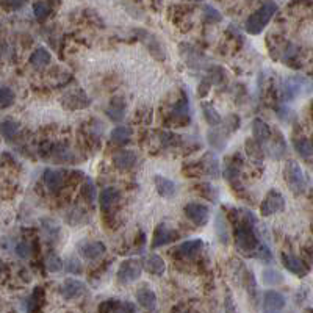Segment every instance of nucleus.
Returning <instances> with one entry per match:
<instances>
[{
    "mask_svg": "<svg viewBox=\"0 0 313 313\" xmlns=\"http://www.w3.org/2000/svg\"><path fill=\"white\" fill-rule=\"evenodd\" d=\"M200 194L205 196L210 200H216L218 199V191H216V188H213L210 185V183H202V185H200Z\"/></svg>",
    "mask_w": 313,
    "mask_h": 313,
    "instance_id": "obj_44",
    "label": "nucleus"
},
{
    "mask_svg": "<svg viewBox=\"0 0 313 313\" xmlns=\"http://www.w3.org/2000/svg\"><path fill=\"white\" fill-rule=\"evenodd\" d=\"M252 132H254V140L257 143H260V144L269 141V138H271V128L262 119H254V122H252Z\"/></svg>",
    "mask_w": 313,
    "mask_h": 313,
    "instance_id": "obj_22",
    "label": "nucleus"
},
{
    "mask_svg": "<svg viewBox=\"0 0 313 313\" xmlns=\"http://www.w3.org/2000/svg\"><path fill=\"white\" fill-rule=\"evenodd\" d=\"M202 110H204V118H205V121H207L212 127H216V125H219L221 122H223V119H221V115L218 113V110H215V107H212L210 103L204 102V103H202Z\"/></svg>",
    "mask_w": 313,
    "mask_h": 313,
    "instance_id": "obj_30",
    "label": "nucleus"
},
{
    "mask_svg": "<svg viewBox=\"0 0 313 313\" xmlns=\"http://www.w3.org/2000/svg\"><path fill=\"white\" fill-rule=\"evenodd\" d=\"M133 135V130L130 127H125V125H119L116 128H113V132H112V141L116 143V144H124L127 143L128 140L132 138Z\"/></svg>",
    "mask_w": 313,
    "mask_h": 313,
    "instance_id": "obj_28",
    "label": "nucleus"
},
{
    "mask_svg": "<svg viewBox=\"0 0 313 313\" xmlns=\"http://www.w3.org/2000/svg\"><path fill=\"white\" fill-rule=\"evenodd\" d=\"M155 188H157L158 194L163 196V197H174L176 193H177L176 183L171 179L163 177V176H157L155 177Z\"/></svg>",
    "mask_w": 313,
    "mask_h": 313,
    "instance_id": "obj_20",
    "label": "nucleus"
},
{
    "mask_svg": "<svg viewBox=\"0 0 313 313\" xmlns=\"http://www.w3.org/2000/svg\"><path fill=\"white\" fill-rule=\"evenodd\" d=\"M284 208H285V197L282 196V193L277 190H271L268 191L266 197L262 202L260 213L263 216H271L277 212H284Z\"/></svg>",
    "mask_w": 313,
    "mask_h": 313,
    "instance_id": "obj_5",
    "label": "nucleus"
},
{
    "mask_svg": "<svg viewBox=\"0 0 313 313\" xmlns=\"http://www.w3.org/2000/svg\"><path fill=\"white\" fill-rule=\"evenodd\" d=\"M202 166H204V172L213 176V177H219V164L216 157H213L212 154H207L202 160Z\"/></svg>",
    "mask_w": 313,
    "mask_h": 313,
    "instance_id": "obj_32",
    "label": "nucleus"
},
{
    "mask_svg": "<svg viewBox=\"0 0 313 313\" xmlns=\"http://www.w3.org/2000/svg\"><path fill=\"white\" fill-rule=\"evenodd\" d=\"M202 248H204V241L199 240V238H194V240H188L185 243H182L176 252L182 257H187V259H190V257H194Z\"/></svg>",
    "mask_w": 313,
    "mask_h": 313,
    "instance_id": "obj_23",
    "label": "nucleus"
},
{
    "mask_svg": "<svg viewBox=\"0 0 313 313\" xmlns=\"http://www.w3.org/2000/svg\"><path fill=\"white\" fill-rule=\"evenodd\" d=\"M63 266H64V269H66L67 272L76 274V275H77V274H82V271H83L82 263H80V260L77 259V257H69L66 262H63Z\"/></svg>",
    "mask_w": 313,
    "mask_h": 313,
    "instance_id": "obj_37",
    "label": "nucleus"
},
{
    "mask_svg": "<svg viewBox=\"0 0 313 313\" xmlns=\"http://www.w3.org/2000/svg\"><path fill=\"white\" fill-rule=\"evenodd\" d=\"M208 138H210V143L216 147V149H223V147L226 146V138L221 136L219 132H216V130H210Z\"/></svg>",
    "mask_w": 313,
    "mask_h": 313,
    "instance_id": "obj_43",
    "label": "nucleus"
},
{
    "mask_svg": "<svg viewBox=\"0 0 313 313\" xmlns=\"http://www.w3.org/2000/svg\"><path fill=\"white\" fill-rule=\"evenodd\" d=\"M13 102H14V93H13V89L8 88V86H2V88H0V107H2V108L10 107Z\"/></svg>",
    "mask_w": 313,
    "mask_h": 313,
    "instance_id": "obj_38",
    "label": "nucleus"
},
{
    "mask_svg": "<svg viewBox=\"0 0 313 313\" xmlns=\"http://www.w3.org/2000/svg\"><path fill=\"white\" fill-rule=\"evenodd\" d=\"M61 296L67 301L71 299H77L80 298L82 294L86 291V285L79 281V279H66L63 284H61Z\"/></svg>",
    "mask_w": 313,
    "mask_h": 313,
    "instance_id": "obj_9",
    "label": "nucleus"
},
{
    "mask_svg": "<svg viewBox=\"0 0 313 313\" xmlns=\"http://www.w3.org/2000/svg\"><path fill=\"white\" fill-rule=\"evenodd\" d=\"M282 263L285 265V268L290 272L299 275V277H302V275H305L308 272V266L304 263V260L299 259V257H296V255H293V254L284 252L282 254Z\"/></svg>",
    "mask_w": 313,
    "mask_h": 313,
    "instance_id": "obj_13",
    "label": "nucleus"
},
{
    "mask_svg": "<svg viewBox=\"0 0 313 313\" xmlns=\"http://www.w3.org/2000/svg\"><path fill=\"white\" fill-rule=\"evenodd\" d=\"M277 11V5L274 2H265L259 10H255L246 21V31L249 34H260L263 28L269 24L272 16Z\"/></svg>",
    "mask_w": 313,
    "mask_h": 313,
    "instance_id": "obj_2",
    "label": "nucleus"
},
{
    "mask_svg": "<svg viewBox=\"0 0 313 313\" xmlns=\"http://www.w3.org/2000/svg\"><path fill=\"white\" fill-rule=\"evenodd\" d=\"M136 34L140 36L141 43L147 47V50H149L157 60L163 61L164 58H166V53H164V50H163L160 41L155 38V36H154L152 33L146 31V30H136Z\"/></svg>",
    "mask_w": 313,
    "mask_h": 313,
    "instance_id": "obj_7",
    "label": "nucleus"
},
{
    "mask_svg": "<svg viewBox=\"0 0 313 313\" xmlns=\"http://www.w3.org/2000/svg\"><path fill=\"white\" fill-rule=\"evenodd\" d=\"M287 304L285 296L281 291L268 290L263 294V310L265 311H281Z\"/></svg>",
    "mask_w": 313,
    "mask_h": 313,
    "instance_id": "obj_8",
    "label": "nucleus"
},
{
    "mask_svg": "<svg viewBox=\"0 0 313 313\" xmlns=\"http://www.w3.org/2000/svg\"><path fill=\"white\" fill-rule=\"evenodd\" d=\"M185 215L191 221V223L197 227H204L208 219H210V208L204 204H197V202H191L185 207Z\"/></svg>",
    "mask_w": 313,
    "mask_h": 313,
    "instance_id": "obj_6",
    "label": "nucleus"
},
{
    "mask_svg": "<svg viewBox=\"0 0 313 313\" xmlns=\"http://www.w3.org/2000/svg\"><path fill=\"white\" fill-rule=\"evenodd\" d=\"M16 252H17V255L21 257V259H28V257L31 255V248L27 243H19L16 246Z\"/></svg>",
    "mask_w": 313,
    "mask_h": 313,
    "instance_id": "obj_45",
    "label": "nucleus"
},
{
    "mask_svg": "<svg viewBox=\"0 0 313 313\" xmlns=\"http://www.w3.org/2000/svg\"><path fill=\"white\" fill-rule=\"evenodd\" d=\"M82 193H83V196H85L86 200L94 202V200H96V196H97V193H96V187H94V182L91 180V179H86L85 185H83V188H82Z\"/></svg>",
    "mask_w": 313,
    "mask_h": 313,
    "instance_id": "obj_39",
    "label": "nucleus"
},
{
    "mask_svg": "<svg viewBox=\"0 0 313 313\" xmlns=\"http://www.w3.org/2000/svg\"><path fill=\"white\" fill-rule=\"evenodd\" d=\"M27 0H5V4L11 8V10H19L25 5Z\"/></svg>",
    "mask_w": 313,
    "mask_h": 313,
    "instance_id": "obj_46",
    "label": "nucleus"
},
{
    "mask_svg": "<svg viewBox=\"0 0 313 313\" xmlns=\"http://www.w3.org/2000/svg\"><path fill=\"white\" fill-rule=\"evenodd\" d=\"M144 266L151 274H157V275H161L164 272V269H166L164 260L157 254H151L149 257H147L146 262H144Z\"/></svg>",
    "mask_w": 313,
    "mask_h": 313,
    "instance_id": "obj_25",
    "label": "nucleus"
},
{
    "mask_svg": "<svg viewBox=\"0 0 313 313\" xmlns=\"http://www.w3.org/2000/svg\"><path fill=\"white\" fill-rule=\"evenodd\" d=\"M64 182V171L61 169H46L44 183L49 191H58Z\"/></svg>",
    "mask_w": 313,
    "mask_h": 313,
    "instance_id": "obj_16",
    "label": "nucleus"
},
{
    "mask_svg": "<svg viewBox=\"0 0 313 313\" xmlns=\"http://www.w3.org/2000/svg\"><path fill=\"white\" fill-rule=\"evenodd\" d=\"M188 112H190V110H188V100H187L185 96H183L182 100H179L176 108L172 110V118L176 121H179V122H187L190 119Z\"/></svg>",
    "mask_w": 313,
    "mask_h": 313,
    "instance_id": "obj_26",
    "label": "nucleus"
},
{
    "mask_svg": "<svg viewBox=\"0 0 313 313\" xmlns=\"http://www.w3.org/2000/svg\"><path fill=\"white\" fill-rule=\"evenodd\" d=\"M89 103H91V100L86 97V94L82 89L71 91V93H67L63 97V107L71 108V110H82V108H86Z\"/></svg>",
    "mask_w": 313,
    "mask_h": 313,
    "instance_id": "obj_12",
    "label": "nucleus"
},
{
    "mask_svg": "<svg viewBox=\"0 0 313 313\" xmlns=\"http://www.w3.org/2000/svg\"><path fill=\"white\" fill-rule=\"evenodd\" d=\"M119 199H121V191H119L118 188H115V187L105 188V190L100 193V197H99V200H100V208H102L103 212H108Z\"/></svg>",
    "mask_w": 313,
    "mask_h": 313,
    "instance_id": "obj_19",
    "label": "nucleus"
},
{
    "mask_svg": "<svg viewBox=\"0 0 313 313\" xmlns=\"http://www.w3.org/2000/svg\"><path fill=\"white\" fill-rule=\"evenodd\" d=\"M107 246L102 241H83L79 245V252L86 260H97L105 254Z\"/></svg>",
    "mask_w": 313,
    "mask_h": 313,
    "instance_id": "obj_10",
    "label": "nucleus"
},
{
    "mask_svg": "<svg viewBox=\"0 0 313 313\" xmlns=\"http://www.w3.org/2000/svg\"><path fill=\"white\" fill-rule=\"evenodd\" d=\"M285 151H287V144H285V140L282 138V135H279V140H274L271 147H269V154L272 158H282L285 155Z\"/></svg>",
    "mask_w": 313,
    "mask_h": 313,
    "instance_id": "obj_35",
    "label": "nucleus"
},
{
    "mask_svg": "<svg viewBox=\"0 0 313 313\" xmlns=\"http://www.w3.org/2000/svg\"><path fill=\"white\" fill-rule=\"evenodd\" d=\"M284 176H285V182H287L288 188L294 194H302L305 191V188H307V179H305L301 166L294 160L287 161L285 168H284Z\"/></svg>",
    "mask_w": 313,
    "mask_h": 313,
    "instance_id": "obj_3",
    "label": "nucleus"
},
{
    "mask_svg": "<svg viewBox=\"0 0 313 313\" xmlns=\"http://www.w3.org/2000/svg\"><path fill=\"white\" fill-rule=\"evenodd\" d=\"M50 11H52V5L46 2V0H40V2H36L33 5V14L38 21H44L50 14Z\"/></svg>",
    "mask_w": 313,
    "mask_h": 313,
    "instance_id": "obj_33",
    "label": "nucleus"
},
{
    "mask_svg": "<svg viewBox=\"0 0 313 313\" xmlns=\"http://www.w3.org/2000/svg\"><path fill=\"white\" fill-rule=\"evenodd\" d=\"M113 163L118 169H130L136 163V154L133 151H121L115 154Z\"/></svg>",
    "mask_w": 313,
    "mask_h": 313,
    "instance_id": "obj_21",
    "label": "nucleus"
},
{
    "mask_svg": "<svg viewBox=\"0 0 313 313\" xmlns=\"http://www.w3.org/2000/svg\"><path fill=\"white\" fill-rule=\"evenodd\" d=\"M293 146H294V149H296V152H298L302 158L308 160V158L311 157L313 149H311L310 140H307V138H298V140H294Z\"/></svg>",
    "mask_w": 313,
    "mask_h": 313,
    "instance_id": "obj_31",
    "label": "nucleus"
},
{
    "mask_svg": "<svg viewBox=\"0 0 313 313\" xmlns=\"http://www.w3.org/2000/svg\"><path fill=\"white\" fill-rule=\"evenodd\" d=\"M257 219L254 213L246 212L240 226L236 227L235 232V243L238 251H241L246 255H255L257 249L260 246L259 233H257Z\"/></svg>",
    "mask_w": 313,
    "mask_h": 313,
    "instance_id": "obj_1",
    "label": "nucleus"
},
{
    "mask_svg": "<svg viewBox=\"0 0 313 313\" xmlns=\"http://www.w3.org/2000/svg\"><path fill=\"white\" fill-rule=\"evenodd\" d=\"M136 301L140 302L141 307H144L149 311H154L157 308V294L154 293V290L147 287H143L136 291Z\"/></svg>",
    "mask_w": 313,
    "mask_h": 313,
    "instance_id": "obj_17",
    "label": "nucleus"
},
{
    "mask_svg": "<svg viewBox=\"0 0 313 313\" xmlns=\"http://www.w3.org/2000/svg\"><path fill=\"white\" fill-rule=\"evenodd\" d=\"M43 301H44V291H43V288H40V287L34 288L33 294L27 301V310H36L41 305Z\"/></svg>",
    "mask_w": 313,
    "mask_h": 313,
    "instance_id": "obj_36",
    "label": "nucleus"
},
{
    "mask_svg": "<svg viewBox=\"0 0 313 313\" xmlns=\"http://www.w3.org/2000/svg\"><path fill=\"white\" fill-rule=\"evenodd\" d=\"M263 284L269 285V287L281 285V284H284V275L277 269L266 268V269H263Z\"/></svg>",
    "mask_w": 313,
    "mask_h": 313,
    "instance_id": "obj_29",
    "label": "nucleus"
},
{
    "mask_svg": "<svg viewBox=\"0 0 313 313\" xmlns=\"http://www.w3.org/2000/svg\"><path fill=\"white\" fill-rule=\"evenodd\" d=\"M304 79L298 77H290L284 82V97L285 100H293L298 96H301L302 89H304Z\"/></svg>",
    "mask_w": 313,
    "mask_h": 313,
    "instance_id": "obj_14",
    "label": "nucleus"
},
{
    "mask_svg": "<svg viewBox=\"0 0 313 313\" xmlns=\"http://www.w3.org/2000/svg\"><path fill=\"white\" fill-rule=\"evenodd\" d=\"M204 16L205 19L210 22H221L223 21V14H221L216 8L210 7V5H204Z\"/></svg>",
    "mask_w": 313,
    "mask_h": 313,
    "instance_id": "obj_42",
    "label": "nucleus"
},
{
    "mask_svg": "<svg viewBox=\"0 0 313 313\" xmlns=\"http://www.w3.org/2000/svg\"><path fill=\"white\" fill-rule=\"evenodd\" d=\"M2 269H4V262L0 260V271H2Z\"/></svg>",
    "mask_w": 313,
    "mask_h": 313,
    "instance_id": "obj_47",
    "label": "nucleus"
},
{
    "mask_svg": "<svg viewBox=\"0 0 313 313\" xmlns=\"http://www.w3.org/2000/svg\"><path fill=\"white\" fill-rule=\"evenodd\" d=\"M107 115H108V118L112 119V121L121 122L124 119V115H125V105H124V102L113 100L112 105L107 108Z\"/></svg>",
    "mask_w": 313,
    "mask_h": 313,
    "instance_id": "obj_27",
    "label": "nucleus"
},
{
    "mask_svg": "<svg viewBox=\"0 0 313 313\" xmlns=\"http://www.w3.org/2000/svg\"><path fill=\"white\" fill-rule=\"evenodd\" d=\"M50 60L52 57H50L49 50L46 47H38L30 57V64L36 69H40V67H46L50 63Z\"/></svg>",
    "mask_w": 313,
    "mask_h": 313,
    "instance_id": "obj_24",
    "label": "nucleus"
},
{
    "mask_svg": "<svg viewBox=\"0 0 313 313\" xmlns=\"http://www.w3.org/2000/svg\"><path fill=\"white\" fill-rule=\"evenodd\" d=\"M215 232H216V236L221 245H229L230 243V233H229V223L226 216L218 212L216 213V218H215Z\"/></svg>",
    "mask_w": 313,
    "mask_h": 313,
    "instance_id": "obj_15",
    "label": "nucleus"
},
{
    "mask_svg": "<svg viewBox=\"0 0 313 313\" xmlns=\"http://www.w3.org/2000/svg\"><path fill=\"white\" fill-rule=\"evenodd\" d=\"M46 266H47V269H49L50 272H58V271H61V269H63V260L60 259L58 255L52 254V255H49V257H47V260H46Z\"/></svg>",
    "mask_w": 313,
    "mask_h": 313,
    "instance_id": "obj_40",
    "label": "nucleus"
},
{
    "mask_svg": "<svg viewBox=\"0 0 313 313\" xmlns=\"http://www.w3.org/2000/svg\"><path fill=\"white\" fill-rule=\"evenodd\" d=\"M179 236L177 230H172L171 227H168L166 224H158L155 232H154V238H152V248H161L164 245H168L171 241H174Z\"/></svg>",
    "mask_w": 313,
    "mask_h": 313,
    "instance_id": "obj_11",
    "label": "nucleus"
},
{
    "mask_svg": "<svg viewBox=\"0 0 313 313\" xmlns=\"http://www.w3.org/2000/svg\"><path fill=\"white\" fill-rule=\"evenodd\" d=\"M99 311H136V307L128 301H119V299H110L99 305Z\"/></svg>",
    "mask_w": 313,
    "mask_h": 313,
    "instance_id": "obj_18",
    "label": "nucleus"
},
{
    "mask_svg": "<svg viewBox=\"0 0 313 313\" xmlns=\"http://www.w3.org/2000/svg\"><path fill=\"white\" fill-rule=\"evenodd\" d=\"M141 271H143V266H141L140 260L128 259V260L122 262L119 269H118V281L124 285L133 284L140 279Z\"/></svg>",
    "mask_w": 313,
    "mask_h": 313,
    "instance_id": "obj_4",
    "label": "nucleus"
},
{
    "mask_svg": "<svg viewBox=\"0 0 313 313\" xmlns=\"http://www.w3.org/2000/svg\"><path fill=\"white\" fill-rule=\"evenodd\" d=\"M41 224H43L44 232H46L49 236H57V235H58L60 226H58V223H57L55 219H43Z\"/></svg>",
    "mask_w": 313,
    "mask_h": 313,
    "instance_id": "obj_41",
    "label": "nucleus"
},
{
    "mask_svg": "<svg viewBox=\"0 0 313 313\" xmlns=\"http://www.w3.org/2000/svg\"><path fill=\"white\" fill-rule=\"evenodd\" d=\"M19 132V124L14 122V121H4L0 124V133L5 140H11L17 135Z\"/></svg>",
    "mask_w": 313,
    "mask_h": 313,
    "instance_id": "obj_34",
    "label": "nucleus"
}]
</instances>
